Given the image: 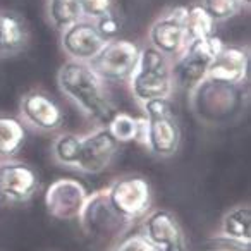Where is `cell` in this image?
I'll list each match as a JSON object with an SVG mask.
<instances>
[{
	"instance_id": "27",
	"label": "cell",
	"mask_w": 251,
	"mask_h": 251,
	"mask_svg": "<svg viewBox=\"0 0 251 251\" xmlns=\"http://www.w3.org/2000/svg\"><path fill=\"white\" fill-rule=\"evenodd\" d=\"M200 251H251V244L215 236L212 241L203 244V248Z\"/></svg>"
},
{
	"instance_id": "2",
	"label": "cell",
	"mask_w": 251,
	"mask_h": 251,
	"mask_svg": "<svg viewBox=\"0 0 251 251\" xmlns=\"http://www.w3.org/2000/svg\"><path fill=\"white\" fill-rule=\"evenodd\" d=\"M127 84L140 107L150 100H171L174 93L172 60L153 47H143Z\"/></svg>"
},
{
	"instance_id": "15",
	"label": "cell",
	"mask_w": 251,
	"mask_h": 251,
	"mask_svg": "<svg viewBox=\"0 0 251 251\" xmlns=\"http://www.w3.org/2000/svg\"><path fill=\"white\" fill-rule=\"evenodd\" d=\"M107 40L100 35L97 25L88 19H79L60 31V47L71 60L90 62L101 50Z\"/></svg>"
},
{
	"instance_id": "8",
	"label": "cell",
	"mask_w": 251,
	"mask_h": 251,
	"mask_svg": "<svg viewBox=\"0 0 251 251\" xmlns=\"http://www.w3.org/2000/svg\"><path fill=\"white\" fill-rule=\"evenodd\" d=\"M191 97L193 101L198 103L195 107L198 117L210 124H219V122L227 121L241 107L239 86L215 83L210 79L203 81L193 91Z\"/></svg>"
},
{
	"instance_id": "22",
	"label": "cell",
	"mask_w": 251,
	"mask_h": 251,
	"mask_svg": "<svg viewBox=\"0 0 251 251\" xmlns=\"http://www.w3.org/2000/svg\"><path fill=\"white\" fill-rule=\"evenodd\" d=\"M184 28L188 33L189 42L198 38H205L215 33V23L205 12V9L200 4L188 5L184 12Z\"/></svg>"
},
{
	"instance_id": "17",
	"label": "cell",
	"mask_w": 251,
	"mask_h": 251,
	"mask_svg": "<svg viewBox=\"0 0 251 251\" xmlns=\"http://www.w3.org/2000/svg\"><path fill=\"white\" fill-rule=\"evenodd\" d=\"M29 31L18 12L0 11V57H14L26 49Z\"/></svg>"
},
{
	"instance_id": "24",
	"label": "cell",
	"mask_w": 251,
	"mask_h": 251,
	"mask_svg": "<svg viewBox=\"0 0 251 251\" xmlns=\"http://www.w3.org/2000/svg\"><path fill=\"white\" fill-rule=\"evenodd\" d=\"M200 5L213 19V23H222L234 18L241 12V4L237 0H200Z\"/></svg>"
},
{
	"instance_id": "16",
	"label": "cell",
	"mask_w": 251,
	"mask_h": 251,
	"mask_svg": "<svg viewBox=\"0 0 251 251\" xmlns=\"http://www.w3.org/2000/svg\"><path fill=\"white\" fill-rule=\"evenodd\" d=\"M250 74V50L241 45H224L210 62L206 79L215 83L241 86Z\"/></svg>"
},
{
	"instance_id": "26",
	"label": "cell",
	"mask_w": 251,
	"mask_h": 251,
	"mask_svg": "<svg viewBox=\"0 0 251 251\" xmlns=\"http://www.w3.org/2000/svg\"><path fill=\"white\" fill-rule=\"evenodd\" d=\"M108 251H158L151 243L145 239L143 234H126L115 241Z\"/></svg>"
},
{
	"instance_id": "11",
	"label": "cell",
	"mask_w": 251,
	"mask_h": 251,
	"mask_svg": "<svg viewBox=\"0 0 251 251\" xmlns=\"http://www.w3.org/2000/svg\"><path fill=\"white\" fill-rule=\"evenodd\" d=\"M88 189L77 179L60 177L45 191V206L50 217L57 220H76L88 198Z\"/></svg>"
},
{
	"instance_id": "6",
	"label": "cell",
	"mask_w": 251,
	"mask_h": 251,
	"mask_svg": "<svg viewBox=\"0 0 251 251\" xmlns=\"http://www.w3.org/2000/svg\"><path fill=\"white\" fill-rule=\"evenodd\" d=\"M105 193L112 208L122 219L133 224L151 210L153 191L150 182L141 176H124L115 179L105 188Z\"/></svg>"
},
{
	"instance_id": "20",
	"label": "cell",
	"mask_w": 251,
	"mask_h": 251,
	"mask_svg": "<svg viewBox=\"0 0 251 251\" xmlns=\"http://www.w3.org/2000/svg\"><path fill=\"white\" fill-rule=\"evenodd\" d=\"M26 143V127L21 119L0 114V160L14 158Z\"/></svg>"
},
{
	"instance_id": "4",
	"label": "cell",
	"mask_w": 251,
	"mask_h": 251,
	"mask_svg": "<svg viewBox=\"0 0 251 251\" xmlns=\"http://www.w3.org/2000/svg\"><path fill=\"white\" fill-rule=\"evenodd\" d=\"M81 230L84 236L97 243H110V246L119 241L133 227V222L122 219L108 203L105 189L93 191L88 195L81 213L77 217Z\"/></svg>"
},
{
	"instance_id": "1",
	"label": "cell",
	"mask_w": 251,
	"mask_h": 251,
	"mask_svg": "<svg viewBox=\"0 0 251 251\" xmlns=\"http://www.w3.org/2000/svg\"><path fill=\"white\" fill-rule=\"evenodd\" d=\"M57 84L64 97L97 126H107L117 112L105 83L86 62L66 60L57 73Z\"/></svg>"
},
{
	"instance_id": "13",
	"label": "cell",
	"mask_w": 251,
	"mask_h": 251,
	"mask_svg": "<svg viewBox=\"0 0 251 251\" xmlns=\"http://www.w3.org/2000/svg\"><path fill=\"white\" fill-rule=\"evenodd\" d=\"M19 115L23 124L40 133H53L64 124V112L50 95L38 90L25 93L19 101Z\"/></svg>"
},
{
	"instance_id": "21",
	"label": "cell",
	"mask_w": 251,
	"mask_h": 251,
	"mask_svg": "<svg viewBox=\"0 0 251 251\" xmlns=\"http://www.w3.org/2000/svg\"><path fill=\"white\" fill-rule=\"evenodd\" d=\"M47 16L57 31H64L73 23L83 19L77 0H47Z\"/></svg>"
},
{
	"instance_id": "14",
	"label": "cell",
	"mask_w": 251,
	"mask_h": 251,
	"mask_svg": "<svg viewBox=\"0 0 251 251\" xmlns=\"http://www.w3.org/2000/svg\"><path fill=\"white\" fill-rule=\"evenodd\" d=\"M40 188L36 171L25 162L5 158L0 160V198L11 203H25Z\"/></svg>"
},
{
	"instance_id": "23",
	"label": "cell",
	"mask_w": 251,
	"mask_h": 251,
	"mask_svg": "<svg viewBox=\"0 0 251 251\" xmlns=\"http://www.w3.org/2000/svg\"><path fill=\"white\" fill-rule=\"evenodd\" d=\"M81 136L74 133H64L53 140L52 143V157L57 164L64 167H73L76 165L77 151H79Z\"/></svg>"
},
{
	"instance_id": "3",
	"label": "cell",
	"mask_w": 251,
	"mask_h": 251,
	"mask_svg": "<svg viewBox=\"0 0 251 251\" xmlns=\"http://www.w3.org/2000/svg\"><path fill=\"white\" fill-rule=\"evenodd\" d=\"M224 40L215 33L205 38L189 42L186 50L172 60V83L174 88L191 95L208 74V66L224 49Z\"/></svg>"
},
{
	"instance_id": "12",
	"label": "cell",
	"mask_w": 251,
	"mask_h": 251,
	"mask_svg": "<svg viewBox=\"0 0 251 251\" xmlns=\"http://www.w3.org/2000/svg\"><path fill=\"white\" fill-rule=\"evenodd\" d=\"M143 236L158 251H188L184 230L172 212L165 208L150 210L143 217Z\"/></svg>"
},
{
	"instance_id": "25",
	"label": "cell",
	"mask_w": 251,
	"mask_h": 251,
	"mask_svg": "<svg viewBox=\"0 0 251 251\" xmlns=\"http://www.w3.org/2000/svg\"><path fill=\"white\" fill-rule=\"evenodd\" d=\"M81 18L88 21H98L103 16L114 12V0H77Z\"/></svg>"
},
{
	"instance_id": "28",
	"label": "cell",
	"mask_w": 251,
	"mask_h": 251,
	"mask_svg": "<svg viewBox=\"0 0 251 251\" xmlns=\"http://www.w3.org/2000/svg\"><path fill=\"white\" fill-rule=\"evenodd\" d=\"M95 25H97L98 31H100V35L103 36L105 40L117 38L119 31H121V21H119V18L114 12H110V14L103 16V18H100L98 21H95Z\"/></svg>"
},
{
	"instance_id": "9",
	"label": "cell",
	"mask_w": 251,
	"mask_h": 251,
	"mask_svg": "<svg viewBox=\"0 0 251 251\" xmlns=\"http://www.w3.org/2000/svg\"><path fill=\"white\" fill-rule=\"evenodd\" d=\"M184 5L171 9L164 16L155 19L148 29L150 47H153L171 60L177 59L189 45L188 33L184 28Z\"/></svg>"
},
{
	"instance_id": "29",
	"label": "cell",
	"mask_w": 251,
	"mask_h": 251,
	"mask_svg": "<svg viewBox=\"0 0 251 251\" xmlns=\"http://www.w3.org/2000/svg\"><path fill=\"white\" fill-rule=\"evenodd\" d=\"M241 4V7H246V9H250L251 7V0H237Z\"/></svg>"
},
{
	"instance_id": "7",
	"label": "cell",
	"mask_w": 251,
	"mask_h": 251,
	"mask_svg": "<svg viewBox=\"0 0 251 251\" xmlns=\"http://www.w3.org/2000/svg\"><path fill=\"white\" fill-rule=\"evenodd\" d=\"M141 47L131 40H107L101 50L88 62L103 83H127L136 67Z\"/></svg>"
},
{
	"instance_id": "19",
	"label": "cell",
	"mask_w": 251,
	"mask_h": 251,
	"mask_svg": "<svg viewBox=\"0 0 251 251\" xmlns=\"http://www.w3.org/2000/svg\"><path fill=\"white\" fill-rule=\"evenodd\" d=\"M107 129L110 131L112 136L117 140L119 145L122 143H141L145 145V136H147V121L145 117H134L131 114L117 110L114 117L108 121Z\"/></svg>"
},
{
	"instance_id": "18",
	"label": "cell",
	"mask_w": 251,
	"mask_h": 251,
	"mask_svg": "<svg viewBox=\"0 0 251 251\" xmlns=\"http://www.w3.org/2000/svg\"><path fill=\"white\" fill-rule=\"evenodd\" d=\"M217 236L251 244V206L248 203L236 205L224 213Z\"/></svg>"
},
{
	"instance_id": "5",
	"label": "cell",
	"mask_w": 251,
	"mask_h": 251,
	"mask_svg": "<svg viewBox=\"0 0 251 251\" xmlns=\"http://www.w3.org/2000/svg\"><path fill=\"white\" fill-rule=\"evenodd\" d=\"M147 121L145 147L162 158L177 153L181 145V127L169 100H150L141 105Z\"/></svg>"
},
{
	"instance_id": "10",
	"label": "cell",
	"mask_w": 251,
	"mask_h": 251,
	"mask_svg": "<svg viewBox=\"0 0 251 251\" xmlns=\"http://www.w3.org/2000/svg\"><path fill=\"white\" fill-rule=\"evenodd\" d=\"M117 151L119 143L107 129V126H98L97 129L81 136L74 169L83 174H100L112 164Z\"/></svg>"
}]
</instances>
